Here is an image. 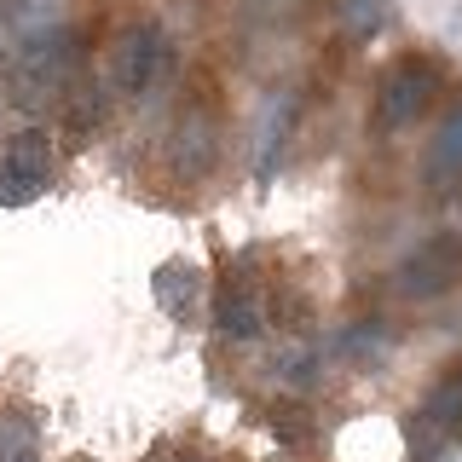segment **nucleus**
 Returning <instances> with one entry per match:
<instances>
[{
	"label": "nucleus",
	"instance_id": "nucleus-1",
	"mask_svg": "<svg viewBox=\"0 0 462 462\" xmlns=\"http://www.w3.org/2000/svg\"><path fill=\"white\" fill-rule=\"evenodd\" d=\"M173 69V47H168V29L151 18V12H134V18H122L105 35V52H98V81H105L110 98H127V105H139V98H151L156 87L168 81Z\"/></svg>",
	"mask_w": 462,
	"mask_h": 462
},
{
	"label": "nucleus",
	"instance_id": "nucleus-2",
	"mask_svg": "<svg viewBox=\"0 0 462 462\" xmlns=\"http://www.w3.org/2000/svg\"><path fill=\"white\" fill-rule=\"evenodd\" d=\"M445 76H451V64H445L439 52H399L393 64L382 69L375 98H370L375 134H404V127H416L433 105H439Z\"/></svg>",
	"mask_w": 462,
	"mask_h": 462
},
{
	"label": "nucleus",
	"instance_id": "nucleus-3",
	"mask_svg": "<svg viewBox=\"0 0 462 462\" xmlns=\"http://www.w3.org/2000/svg\"><path fill=\"white\" fill-rule=\"evenodd\" d=\"M220 144H226L220 105H214V93L197 87V93L173 110V122L162 134V168L173 173V180L197 185V180H208V173L220 168Z\"/></svg>",
	"mask_w": 462,
	"mask_h": 462
},
{
	"label": "nucleus",
	"instance_id": "nucleus-4",
	"mask_svg": "<svg viewBox=\"0 0 462 462\" xmlns=\"http://www.w3.org/2000/svg\"><path fill=\"white\" fill-rule=\"evenodd\" d=\"M462 445V358L422 393L411 416H404V457L411 462H439L445 451Z\"/></svg>",
	"mask_w": 462,
	"mask_h": 462
},
{
	"label": "nucleus",
	"instance_id": "nucleus-5",
	"mask_svg": "<svg viewBox=\"0 0 462 462\" xmlns=\"http://www.w3.org/2000/svg\"><path fill=\"white\" fill-rule=\"evenodd\" d=\"M58 168V144L47 127H18L0 139V208H23L47 191Z\"/></svg>",
	"mask_w": 462,
	"mask_h": 462
},
{
	"label": "nucleus",
	"instance_id": "nucleus-6",
	"mask_svg": "<svg viewBox=\"0 0 462 462\" xmlns=\"http://www.w3.org/2000/svg\"><path fill=\"white\" fill-rule=\"evenodd\" d=\"M457 283H462V231H439V237L416 243V249L399 260V272H393V289L404 300L451 295Z\"/></svg>",
	"mask_w": 462,
	"mask_h": 462
},
{
	"label": "nucleus",
	"instance_id": "nucleus-7",
	"mask_svg": "<svg viewBox=\"0 0 462 462\" xmlns=\"http://www.w3.org/2000/svg\"><path fill=\"white\" fill-rule=\"evenodd\" d=\"M266 324H272V307H266L260 278H254L249 266H231L226 278L214 283V336L249 346V341L266 336Z\"/></svg>",
	"mask_w": 462,
	"mask_h": 462
},
{
	"label": "nucleus",
	"instance_id": "nucleus-8",
	"mask_svg": "<svg viewBox=\"0 0 462 462\" xmlns=\"http://www.w3.org/2000/svg\"><path fill=\"white\" fill-rule=\"evenodd\" d=\"M422 185L428 191H457L462 185V93L445 105V116L433 122L422 144Z\"/></svg>",
	"mask_w": 462,
	"mask_h": 462
},
{
	"label": "nucleus",
	"instance_id": "nucleus-9",
	"mask_svg": "<svg viewBox=\"0 0 462 462\" xmlns=\"http://www.w3.org/2000/svg\"><path fill=\"white\" fill-rule=\"evenodd\" d=\"M295 122H300V93H278L266 105V116H260V144H254V180L260 185L278 173L283 144H289V134H295Z\"/></svg>",
	"mask_w": 462,
	"mask_h": 462
},
{
	"label": "nucleus",
	"instance_id": "nucleus-10",
	"mask_svg": "<svg viewBox=\"0 0 462 462\" xmlns=\"http://www.w3.org/2000/svg\"><path fill=\"white\" fill-rule=\"evenodd\" d=\"M151 289H156V307L168 318H191L202 307V272L191 260H162V266L151 272Z\"/></svg>",
	"mask_w": 462,
	"mask_h": 462
},
{
	"label": "nucleus",
	"instance_id": "nucleus-11",
	"mask_svg": "<svg viewBox=\"0 0 462 462\" xmlns=\"http://www.w3.org/2000/svg\"><path fill=\"white\" fill-rule=\"evenodd\" d=\"M329 23H336L346 41H375L399 23V6L393 0H329Z\"/></svg>",
	"mask_w": 462,
	"mask_h": 462
},
{
	"label": "nucleus",
	"instance_id": "nucleus-12",
	"mask_svg": "<svg viewBox=\"0 0 462 462\" xmlns=\"http://www.w3.org/2000/svg\"><path fill=\"white\" fill-rule=\"evenodd\" d=\"M387 346H393V336H387V324H375V318H358V324H346L336 336V353L346 365H382Z\"/></svg>",
	"mask_w": 462,
	"mask_h": 462
},
{
	"label": "nucleus",
	"instance_id": "nucleus-13",
	"mask_svg": "<svg viewBox=\"0 0 462 462\" xmlns=\"http://www.w3.org/2000/svg\"><path fill=\"white\" fill-rule=\"evenodd\" d=\"M318 370H324V353H318L307 336H295L278 358H272V375H278L289 393H307V387L318 382Z\"/></svg>",
	"mask_w": 462,
	"mask_h": 462
},
{
	"label": "nucleus",
	"instance_id": "nucleus-14",
	"mask_svg": "<svg viewBox=\"0 0 462 462\" xmlns=\"http://www.w3.org/2000/svg\"><path fill=\"white\" fill-rule=\"evenodd\" d=\"M69 23V0H12V47L23 35H41V29H64Z\"/></svg>",
	"mask_w": 462,
	"mask_h": 462
},
{
	"label": "nucleus",
	"instance_id": "nucleus-15",
	"mask_svg": "<svg viewBox=\"0 0 462 462\" xmlns=\"http://www.w3.org/2000/svg\"><path fill=\"white\" fill-rule=\"evenodd\" d=\"M0 462H41V433L18 411H0Z\"/></svg>",
	"mask_w": 462,
	"mask_h": 462
},
{
	"label": "nucleus",
	"instance_id": "nucleus-16",
	"mask_svg": "<svg viewBox=\"0 0 462 462\" xmlns=\"http://www.w3.org/2000/svg\"><path fill=\"white\" fill-rule=\"evenodd\" d=\"M266 428L272 433H278V439L283 445H295V451H300V445H312V411H307V404H300V399H278V404H266Z\"/></svg>",
	"mask_w": 462,
	"mask_h": 462
}]
</instances>
